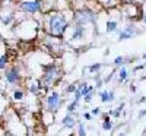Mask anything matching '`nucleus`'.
<instances>
[{
	"label": "nucleus",
	"mask_w": 146,
	"mask_h": 136,
	"mask_svg": "<svg viewBox=\"0 0 146 136\" xmlns=\"http://www.w3.org/2000/svg\"><path fill=\"white\" fill-rule=\"evenodd\" d=\"M70 19L67 16V10L58 12V10H51L44 15V29L47 35L54 37V38H62L64 35L66 29L69 28Z\"/></svg>",
	"instance_id": "f257e3e1"
},
{
	"label": "nucleus",
	"mask_w": 146,
	"mask_h": 136,
	"mask_svg": "<svg viewBox=\"0 0 146 136\" xmlns=\"http://www.w3.org/2000/svg\"><path fill=\"white\" fill-rule=\"evenodd\" d=\"M41 69H42V76L40 79V83L45 86V88H50V86L56 85L62 78V69L54 61H50L48 65H41Z\"/></svg>",
	"instance_id": "f03ea898"
},
{
	"label": "nucleus",
	"mask_w": 146,
	"mask_h": 136,
	"mask_svg": "<svg viewBox=\"0 0 146 136\" xmlns=\"http://www.w3.org/2000/svg\"><path fill=\"white\" fill-rule=\"evenodd\" d=\"M73 21H75L76 25L85 27L86 28L88 25H92L95 22V15L94 12L88 7H83V9H78L73 12Z\"/></svg>",
	"instance_id": "7ed1b4c3"
},
{
	"label": "nucleus",
	"mask_w": 146,
	"mask_h": 136,
	"mask_svg": "<svg viewBox=\"0 0 146 136\" xmlns=\"http://www.w3.org/2000/svg\"><path fill=\"white\" fill-rule=\"evenodd\" d=\"M19 9L25 13L34 15V13H42V0H21Z\"/></svg>",
	"instance_id": "20e7f679"
},
{
	"label": "nucleus",
	"mask_w": 146,
	"mask_h": 136,
	"mask_svg": "<svg viewBox=\"0 0 146 136\" xmlns=\"http://www.w3.org/2000/svg\"><path fill=\"white\" fill-rule=\"evenodd\" d=\"M66 32H70V35L67 37V41L72 43V44H76L78 41H82L85 38V34H86V28L85 27H80V25H76V23H73V25L66 29Z\"/></svg>",
	"instance_id": "39448f33"
},
{
	"label": "nucleus",
	"mask_w": 146,
	"mask_h": 136,
	"mask_svg": "<svg viewBox=\"0 0 146 136\" xmlns=\"http://www.w3.org/2000/svg\"><path fill=\"white\" fill-rule=\"evenodd\" d=\"M62 105V97H60L58 92L53 91L47 95V108L51 111V113H56V111L60 108Z\"/></svg>",
	"instance_id": "423d86ee"
},
{
	"label": "nucleus",
	"mask_w": 146,
	"mask_h": 136,
	"mask_svg": "<svg viewBox=\"0 0 146 136\" xmlns=\"http://www.w3.org/2000/svg\"><path fill=\"white\" fill-rule=\"evenodd\" d=\"M5 79L7 83L10 85H18L21 82V73H19V69L16 66H10L9 69H6L5 72Z\"/></svg>",
	"instance_id": "0eeeda50"
},
{
	"label": "nucleus",
	"mask_w": 146,
	"mask_h": 136,
	"mask_svg": "<svg viewBox=\"0 0 146 136\" xmlns=\"http://www.w3.org/2000/svg\"><path fill=\"white\" fill-rule=\"evenodd\" d=\"M136 34H139V32L136 31V27L133 25V23H127L123 31H118V40H120V41H123V40L133 38V37H135Z\"/></svg>",
	"instance_id": "6e6552de"
},
{
	"label": "nucleus",
	"mask_w": 146,
	"mask_h": 136,
	"mask_svg": "<svg viewBox=\"0 0 146 136\" xmlns=\"http://www.w3.org/2000/svg\"><path fill=\"white\" fill-rule=\"evenodd\" d=\"M105 32H118V22L117 21H107L105 22Z\"/></svg>",
	"instance_id": "1a4fd4ad"
},
{
	"label": "nucleus",
	"mask_w": 146,
	"mask_h": 136,
	"mask_svg": "<svg viewBox=\"0 0 146 136\" xmlns=\"http://www.w3.org/2000/svg\"><path fill=\"white\" fill-rule=\"evenodd\" d=\"M75 123H76V119L73 117L72 113H69L67 116H64V119H63V121H62V125H63L64 127H73V126H75Z\"/></svg>",
	"instance_id": "9d476101"
},
{
	"label": "nucleus",
	"mask_w": 146,
	"mask_h": 136,
	"mask_svg": "<svg viewBox=\"0 0 146 136\" xmlns=\"http://www.w3.org/2000/svg\"><path fill=\"white\" fill-rule=\"evenodd\" d=\"M102 129H104V130H111V129H113V121H111V119H110V116H108V114H105V116H104Z\"/></svg>",
	"instance_id": "9b49d317"
},
{
	"label": "nucleus",
	"mask_w": 146,
	"mask_h": 136,
	"mask_svg": "<svg viewBox=\"0 0 146 136\" xmlns=\"http://www.w3.org/2000/svg\"><path fill=\"white\" fill-rule=\"evenodd\" d=\"M0 19H2V22L5 25H9V23L15 19V16H13V13H2L0 15Z\"/></svg>",
	"instance_id": "f8f14e48"
},
{
	"label": "nucleus",
	"mask_w": 146,
	"mask_h": 136,
	"mask_svg": "<svg viewBox=\"0 0 146 136\" xmlns=\"http://www.w3.org/2000/svg\"><path fill=\"white\" fill-rule=\"evenodd\" d=\"M127 76H129L127 69H126V67H121V69L118 70V82H124V81H127Z\"/></svg>",
	"instance_id": "ddd939ff"
},
{
	"label": "nucleus",
	"mask_w": 146,
	"mask_h": 136,
	"mask_svg": "<svg viewBox=\"0 0 146 136\" xmlns=\"http://www.w3.org/2000/svg\"><path fill=\"white\" fill-rule=\"evenodd\" d=\"M7 63H9V54H7V51H6L2 57H0V69H5Z\"/></svg>",
	"instance_id": "4468645a"
},
{
	"label": "nucleus",
	"mask_w": 146,
	"mask_h": 136,
	"mask_svg": "<svg viewBox=\"0 0 146 136\" xmlns=\"http://www.w3.org/2000/svg\"><path fill=\"white\" fill-rule=\"evenodd\" d=\"M23 97H25V94H23L22 89H16V91L13 92V100H15V101H22Z\"/></svg>",
	"instance_id": "2eb2a0df"
},
{
	"label": "nucleus",
	"mask_w": 146,
	"mask_h": 136,
	"mask_svg": "<svg viewBox=\"0 0 146 136\" xmlns=\"http://www.w3.org/2000/svg\"><path fill=\"white\" fill-rule=\"evenodd\" d=\"M78 107H79V103H78V101H72V103L67 105V111H69V113H73V111H75Z\"/></svg>",
	"instance_id": "dca6fc26"
},
{
	"label": "nucleus",
	"mask_w": 146,
	"mask_h": 136,
	"mask_svg": "<svg viewBox=\"0 0 146 136\" xmlns=\"http://www.w3.org/2000/svg\"><path fill=\"white\" fill-rule=\"evenodd\" d=\"M101 67H102V63H95V65H92V66L89 67V72H91V73H96Z\"/></svg>",
	"instance_id": "f3484780"
},
{
	"label": "nucleus",
	"mask_w": 146,
	"mask_h": 136,
	"mask_svg": "<svg viewBox=\"0 0 146 136\" xmlns=\"http://www.w3.org/2000/svg\"><path fill=\"white\" fill-rule=\"evenodd\" d=\"M78 136H86V130H85V123H79Z\"/></svg>",
	"instance_id": "a211bd4d"
},
{
	"label": "nucleus",
	"mask_w": 146,
	"mask_h": 136,
	"mask_svg": "<svg viewBox=\"0 0 146 136\" xmlns=\"http://www.w3.org/2000/svg\"><path fill=\"white\" fill-rule=\"evenodd\" d=\"M100 98H101L102 103H108V91H102L100 94Z\"/></svg>",
	"instance_id": "6ab92c4d"
},
{
	"label": "nucleus",
	"mask_w": 146,
	"mask_h": 136,
	"mask_svg": "<svg viewBox=\"0 0 146 136\" xmlns=\"http://www.w3.org/2000/svg\"><path fill=\"white\" fill-rule=\"evenodd\" d=\"M92 97H94V91H89L86 95L83 97V100H85V103H91L92 101Z\"/></svg>",
	"instance_id": "aec40b11"
},
{
	"label": "nucleus",
	"mask_w": 146,
	"mask_h": 136,
	"mask_svg": "<svg viewBox=\"0 0 146 136\" xmlns=\"http://www.w3.org/2000/svg\"><path fill=\"white\" fill-rule=\"evenodd\" d=\"M123 61H124V57H123V56H117L115 60H114V65L120 66V65H123Z\"/></svg>",
	"instance_id": "412c9836"
},
{
	"label": "nucleus",
	"mask_w": 146,
	"mask_h": 136,
	"mask_svg": "<svg viewBox=\"0 0 146 136\" xmlns=\"http://www.w3.org/2000/svg\"><path fill=\"white\" fill-rule=\"evenodd\" d=\"M115 100V92L114 91H108V103H111Z\"/></svg>",
	"instance_id": "4be33fe9"
},
{
	"label": "nucleus",
	"mask_w": 146,
	"mask_h": 136,
	"mask_svg": "<svg viewBox=\"0 0 146 136\" xmlns=\"http://www.w3.org/2000/svg\"><path fill=\"white\" fill-rule=\"evenodd\" d=\"M75 91H76V83H72V85H69V86H67V89H66V92H69V94L75 92Z\"/></svg>",
	"instance_id": "5701e85b"
},
{
	"label": "nucleus",
	"mask_w": 146,
	"mask_h": 136,
	"mask_svg": "<svg viewBox=\"0 0 146 136\" xmlns=\"http://www.w3.org/2000/svg\"><path fill=\"white\" fill-rule=\"evenodd\" d=\"M73 97H75V100H73V101H78L79 103V100H80V98H82V95H80V92L76 89L75 92H73Z\"/></svg>",
	"instance_id": "b1692460"
},
{
	"label": "nucleus",
	"mask_w": 146,
	"mask_h": 136,
	"mask_svg": "<svg viewBox=\"0 0 146 136\" xmlns=\"http://www.w3.org/2000/svg\"><path fill=\"white\" fill-rule=\"evenodd\" d=\"M142 19H143L145 28H146V5H145V7H143V12H142Z\"/></svg>",
	"instance_id": "393cba45"
},
{
	"label": "nucleus",
	"mask_w": 146,
	"mask_h": 136,
	"mask_svg": "<svg viewBox=\"0 0 146 136\" xmlns=\"http://www.w3.org/2000/svg\"><path fill=\"white\" fill-rule=\"evenodd\" d=\"M96 88H101V86H104V81L102 79H96Z\"/></svg>",
	"instance_id": "a878e982"
},
{
	"label": "nucleus",
	"mask_w": 146,
	"mask_h": 136,
	"mask_svg": "<svg viewBox=\"0 0 146 136\" xmlns=\"http://www.w3.org/2000/svg\"><path fill=\"white\" fill-rule=\"evenodd\" d=\"M83 117H85V120H92V114L91 113H83Z\"/></svg>",
	"instance_id": "bb28decb"
},
{
	"label": "nucleus",
	"mask_w": 146,
	"mask_h": 136,
	"mask_svg": "<svg viewBox=\"0 0 146 136\" xmlns=\"http://www.w3.org/2000/svg\"><path fill=\"white\" fill-rule=\"evenodd\" d=\"M100 113H101L100 108H94V110H92V114H94V116H98Z\"/></svg>",
	"instance_id": "cd10ccee"
},
{
	"label": "nucleus",
	"mask_w": 146,
	"mask_h": 136,
	"mask_svg": "<svg viewBox=\"0 0 146 136\" xmlns=\"http://www.w3.org/2000/svg\"><path fill=\"white\" fill-rule=\"evenodd\" d=\"M145 114H146V108H143V110L140 111V113H139V117H143Z\"/></svg>",
	"instance_id": "c85d7f7f"
},
{
	"label": "nucleus",
	"mask_w": 146,
	"mask_h": 136,
	"mask_svg": "<svg viewBox=\"0 0 146 136\" xmlns=\"http://www.w3.org/2000/svg\"><path fill=\"white\" fill-rule=\"evenodd\" d=\"M136 89H137V88H136L135 85H131V86H130V91H131V92H136Z\"/></svg>",
	"instance_id": "c756f323"
},
{
	"label": "nucleus",
	"mask_w": 146,
	"mask_h": 136,
	"mask_svg": "<svg viewBox=\"0 0 146 136\" xmlns=\"http://www.w3.org/2000/svg\"><path fill=\"white\" fill-rule=\"evenodd\" d=\"M44 3H51V2H56V0H42Z\"/></svg>",
	"instance_id": "7c9ffc66"
},
{
	"label": "nucleus",
	"mask_w": 146,
	"mask_h": 136,
	"mask_svg": "<svg viewBox=\"0 0 146 136\" xmlns=\"http://www.w3.org/2000/svg\"><path fill=\"white\" fill-rule=\"evenodd\" d=\"M142 59H143V60H146V53H145V54L142 56Z\"/></svg>",
	"instance_id": "2f4dec72"
},
{
	"label": "nucleus",
	"mask_w": 146,
	"mask_h": 136,
	"mask_svg": "<svg viewBox=\"0 0 146 136\" xmlns=\"http://www.w3.org/2000/svg\"><path fill=\"white\" fill-rule=\"evenodd\" d=\"M67 136H75V135H67Z\"/></svg>",
	"instance_id": "473e14b6"
}]
</instances>
